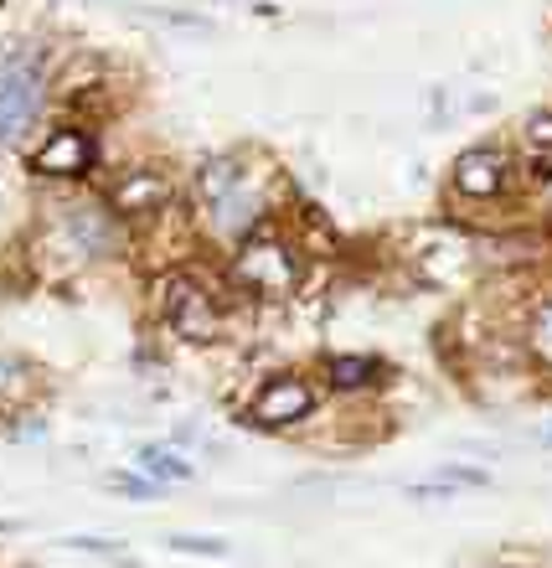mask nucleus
I'll return each mask as SVG.
<instances>
[{"mask_svg":"<svg viewBox=\"0 0 552 568\" xmlns=\"http://www.w3.org/2000/svg\"><path fill=\"white\" fill-rule=\"evenodd\" d=\"M299 254L289 248V243H279V239H248L233 254V280L243 284V290H254V295H264V300H289L299 290Z\"/></svg>","mask_w":552,"mask_h":568,"instance_id":"f257e3e1","label":"nucleus"},{"mask_svg":"<svg viewBox=\"0 0 552 568\" xmlns=\"http://www.w3.org/2000/svg\"><path fill=\"white\" fill-rule=\"evenodd\" d=\"M161 311L181 342H212V336H217V305H212L207 290L196 280H186V274L161 280Z\"/></svg>","mask_w":552,"mask_h":568,"instance_id":"f03ea898","label":"nucleus"},{"mask_svg":"<svg viewBox=\"0 0 552 568\" xmlns=\"http://www.w3.org/2000/svg\"><path fill=\"white\" fill-rule=\"evenodd\" d=\"M310 408H315V388L305 377H269L264 393L254 398V424L284 429V424H299Z\"/></svg>","mask_w":552,"mask_h":568,"instance_id":"7ed1b4c3","label":"nucleus"},{"mask_svg":"<svg viewBox=\"0 0 552 568\" xmlns=\"http://www.w3.org/2000/svg\"><path fill=\"white\" fill-rule=\"evenodd\" d=\"M37 104H42V89H37V73L31 68H6L0 73V140H21L37 120Z\"/></svg>","mask_w":552,"mask_h":568,"instance_id":"20e7f679","label":"nucleus"},{"mask_svg":"<svg viewBox=\"0 0 552 568\" xmlns=\"http://www.w3.org/2000/svg\"><path fill=\"white\" fill-rule=\"evenodd\" d=\"M171 196H176L171 176L155 171V165H140V171H130L114 186V212H124V217H155V212L171 207Z\"/></svg>","mask_w":552,"mask_h":568,"instance_id":"39448f33","label":"nucleus"},{"mask_svg":"<svg viewBox=\"0 0 552 568\" xmlns=\"http://www.w3.org/2000/svg\"><path fill=\"white\" fill-rule=\"evenodd\" d=\"M507 186V155L495 145H470L454 155V192L464 196H495Z\"/></svg>","mask_w":552,"mask_h":568,"instance_id":"423d86ee","label":"nucleus"},{"mask_svg":"<svg viewBox=\"0 0 552 568\" xmlns=\"http://www.w3.org/2000/svg\"><path fill=\"white\" fill-rule=\"evenodd\" d=\"M93 161V140L89 130H52L42 140V150L31 155V165L42 171V176H83Z\"/></svg>","mask_w":552,"mask_h":568,"instance_id":"0eeeda50","label":"nucleus"},{"mask_svg":"<svg viewBox=\"0 0 552 568\" xmlns=\"http://www.w3.org/2000/svg\"><path fill=\"white\" fill-rule=\"evenodd\" d=\"M233 186H243V165L238 155H217V161H207L202 171H196V196H202V207H212V202H223Z\"/></svg>","mask_w":552,"mask_h":568,"instance_id":"6e6552de","label":"nucleus"},{"mask_svg":"<svg viewBox=\"0 0 552 568\" xmlns=\"http://www.w3.org/2000/svg\"><path fill=\"white\" fill-rule=\"evenodd\" d=\"M68 239H73L83 254H109V243H114V227H109L104 212L73 207V212H68Z\"/></svg>","mask_w":552,"mask_h":568,"instance_id":"1a4fd4ad","label":"nucleus"},{"mask_svg":"<svg viewBox=\"0 0 552 568\" xmlns=\"http://www.w3.org/2000/svg\"><path fill=\"white\" fill-rule=\"evenodd\" d=\"M248 223H254V196L243 192V186H233L223 202H212V227L217 233H243Z\"/></svg>","mask_w":552,"mask_h":568,"instance_id":"9d476101","label":"nucleus"},{"mask_svg":"<svg viewBox=\"0 0 552 568\" xmlns=\"http://www.w3.org/2000/svg\"><path fill=\"white\" fill-rule=\"evenodd\" d=\"M527 346H532V357L542 367H552V300H542L532 311V321H527Z\"/></svg>","mask_w":552,"mask_h":568,"instance_id":"9b49d317","label":"nucleus"},{"mask_svg":"<svg viewBox=\"0 0 552 568\" xmlns=\"http://www.w3.org/2000/svg\"><path fill=\"white\" fill-rule=\"evenodd\" d=\"M330 383H336V388H367V383H372L377 377V367L367 357H330Z\"/></svg>","mask_w":552,"mask_h":568,"instance_id":"f8f14e48","label":"nucleus"},{"mask_svg":"<svg viewBox=\"0 0 552 568\" xmlns=\"http://www.w3.org/2000/svg\"><path fill=\"white\" fill-rule=\"evenodd\" d=\"M140 465H145L150 476H161V480H186L192 476V465L181 460V455H171V449H161V445L140 449Z\"/></svg>","mask_w":552,"mask_h":568,"instance_id":"ddd939ff","label":"nucleus"},{"mask_svg":"<svg viewBox=\"0 0 552 568\" xmlns=\"http://www.w3.org/2000/svg\"><path fill=\"white\" fill-rule=\"evenodd\" d=\"M527 145H532V150H552V114H548V109L527 114Z\"/></svg>","mask_w":552,"mask_h":568,"instance_id":"4468645a","label":"nucleus"},{"mask_svg":"<svg viewBox=\"0 0 552 568\" xmlns=\"http://www.w3.org/2000/svg\"><path fill=\"white\" fill-rule=\"evenodd\" d=\"M171 548H181V554H227V542L223 538H171Z\"/></svg>","mask_w":552,"mask_h":568,"instance_id":"2eb2a0df","label":"nucleus"},{"mask_svg":"<svg viewBox=\"0 0 552 568\" xmlns=\"http://www.w3.org/2000/svg\"><path fill=\"white\" fill-rule=\"evenodd\" d=\"M532 176H538V181H552V150H542V155L532 150Z\"/></svg>","mask_w":552,"mask_h":568,"instance_id":"dca6fc26","label":"nucleus"},{"mask_svg":"<svg viewBox=\"0 0 552 568\" xmlns=\"http://www.w3.org/2000/svg\"><path fill=\"white\" fill-rule=\"evenodd\" d=\"M11 383H16V362H11V357H0V393L11 388Z\"/></svg>","mask_w":552,"mask_h":568,"instance_id":"f3484780","label":"nucleus"}]
</instances>
